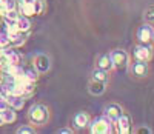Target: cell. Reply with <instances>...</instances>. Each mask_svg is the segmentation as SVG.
I'll return each mask as SVG.
<instances>
[{
  "mask_svg": "<svg viewBox=\"0 0 154 134\" xmlns=\"http://www.w3.org/2000/svg\"><path fill=\"white\" fill-rule=\"evenodd\" d=\"M28 122L32 125V126H45L48 125L49 122V117H51V113H49V108L45 105V103H34L31 108L28 110Z\"/></svg>",
  "mask_w": 154,
  "mask_h": 134,
  "instance_id": "cell-1",
  "label": "cell"
},
{
  "mask_svg": "<svg viewBox=\"0 0 154 134\" xmlns=\"http://www.w3.org/2000/svg\"><path fill=\"white\" fill-rule=\"evenodd\" d=\"M46 9V5L43 0H35L34 3H19V12L25 17H34V16H42Z\"/></svg>",
  "mask_w": 154,
  "mask_h": 134,
  "instance_id": "cell-2",
  "label": "cell"
},
{
  "mask_svg": "<svg viewBox=\"0 0 154 134\" xmlns=\"http://www.w3.org/2000/svg\"><path fill=\"white\" fill-rule=\"evenodd\" d=\"M111 60L114 63V70H119V71H125L130 68V54L122 49V48H116L111 52Z\"/></svg>",
  "mask_w": 154,
  "mask_h": 134,
  "instance_id": "cell-3",
  "label": "cell"
},
{
  "mask_svg": "<svg viewBox=\"0 0 154 134\" xmlns=\"http://www.w3.org/2000/svg\"><path fill=\"white\" fill-rule=\"evenodd\" d=\"M114 122L109 120L106 116H100L96 117L94 120H91V125H89V131L93 134H108L112 131Z\"/></svg>",
  "mask_w": 154,
  "mask_h": 134,
  "instance_id": "cell-4",
  "label": "cell"
},
{
  "mask_svg": "<svg viewBox=\"0 0 154 134\" xmlns=\"http://www.w3.org/2000/svg\"><path fill=\"white\" fill-rule=\"evenodd\" d=\"M136 39H137L139 43L151 45V43L154 42V30H152V25L143 22V23L137 28V31H136Z\"/></svg>",
  "mask_w": 154,
  "mask_h": 134,
  "instance_id": "cell-5",
  "label": "cell"
},
{
  "mask_svg": "<svg viewBox=\"0 0 154 134\" xmlns=\"http://www.w3.org/2000/svg\"><path fill=\"white\" fill-rule=\"evenodd\" d=\"M154 56V51L151 45H143V43H139L134 46L133 49V57L134 60H142V62H151Z\"/></svg>",
  "mask_w": 154,
  "mask_h": 134,
  "instance_id": "cell-6",
  "label": "cell"
},
{
  "mask_svg": "<svg viewBox=\"0 0 154 134\" xmlns=\"http://www.w3.org/2000/svg\"><path fill=\"white\" fill-rule=\"evenodd\" d=\"M130 73L133 77L136 79H145L149 74V63L148 62H142V60H134L133 63H130Z\"/></svg>",
  "mask_w": 154,
  "mask_h": 134,
  "instance_id": "cell-7",
  "label": "cell"
},
{
  "mask_svg": "<svg viewBox=\"0 0 154 134\" xmlns=\"http://www.w3.org/2000/svg\"><path fill=\"white\" fill-rule=\"evenodd\" d=\"M32 65L38 71V74H45L51 68V59H49L48 54H45V52H38V54H35L34 59H32Z\"/></svg>",
  "mask_w": 154,
  "mask_h": 134,
  "instance_id": "cell-8",
  "label": "cell"
},
{
  "mask_svg": "<svg viewBox=\"0 0 154 134\" xmlns=\"http://www.w3.org/2000/svg\"><path fill=\"white\" fill-rule=\"evenodd\" d=\"M114 128L119 134H130L133 131V120H131V116L123 113L117 120L114 122Z\"/></svg>",
  "mask_w": 154,
  "mask_h": 134,
  "instance_id": "cell-9",
  "label": "cell"
},
{
  "mask_svg": "<svg viewBox=\"0 0 154 134\" xmlns=\"http://www.w3.org/2000/svg\"><path fill=\"white\" fill-rule=\"evenodd\" d=\"M123 108H122V105L117 103V102H111L108 103L105 108H103V116H106L109 120H112V122H116L122 114H123Z\"/></svg>",
  "mask_w": 154,
  "mask_h": 134,
  "instance_id": "cell-10",
  "label": "cell"
},
{
  "mask_svg": "<svg viewBox=\"0 0 154 134\" xmlns=\"http://www.w3.org/2000/svg\"><path fill=\"white\" fill-rule=\"evenodd\" d=\"M0 62H3L2 66H5V65H20L22 56L19 54L14 48H9V49L6 48V49H5V57L0 60Z\"/></svg>",
  "mask_w": 154,
  "mask_h": 134,
  "instance_id": "cell-11",
  "label": "cell"
},
{
  "mask_svg": "<svg viewBox=\"0 0 154 134\" xmlns=\"http://www.w3.org/2000/svg\"><path fill=\"white\" fill-rule=\"evenodd\" d=\"M88 91H89V94H93V96H102L106 91V83L105 82H100V80L89 79V82H88Z\"/></svg>",
  "mask_w": 154,
  "mask_h": 134,
  "instance_id": "cell-12",
  "label": "cell"
},
{
  "mask_svg": "<svg viewBox=\"0 0 154 134\" xmlns=\"http://www.w3.org/2000/svg\"><path fill=\"white\" fill-rule=\"evenodd\" d=\"M96 66L100 70H105V71H112L114 70V63L111 60V54H100L96 59Z\"/></svg>",
  "mask_w": 154,
  "mask_h": 134,
  "instance_id": "cell-13",
  "label": "cell"
},
{
  "mask_svg": "<svg viewBox=\"0 0 154 134\" xmlns=\"http://www.w3.org/2000/svg\"><path fill=\"white\" fill-rule=\"evenodd\" d=\"M74 125L79 129H83V128L89 126V125H91V116H89L88 113H85V111L77 113L74 116Z\"/></svg>",
  "mask_w": 154,
  "mask_h": 134,
  "instance_id": "cell-14",
  "label": "cell"
},
{
  "mask_svg": "<svg viewBox=\"0 0 154 134\" xmlns=\"http://www.w3.org/2000/svg\"><path fill=\"white\" fill-rule=\"evenodd\" d=\"M5 97H6L9 106H11V108H14L16 111L23 108V105H25V97H22V96H16V94H8V96H5Z\"/></svg>",
  "mask_w": 154,
  "mask_h": 134,
  "instance_id": "cell-15",
  "label": "cell"
},
{
  "mask_svg": "<svg viewBox=\"0 0 154 134\" xmlns=\"http://www.w3.org/2000/svg\"><path fill=\"white\" fill-rule=\"evenodd\" d=\"M16 26H17V30L20 33H25V34H28L31 31V20L29 17H25V16H19V19L16 20Z\"/></svg>",
  "mask_w": 154,
  "mask_h": 134,
  "instance_id": "cell-16",
  "label": "cell"
},
{
  "mask_svg": "<svg viewBox=\"0 0 154 134\" xmlns=\"http://www.w3.org/2000/svg\"><path fill=\"white\" fill-rule=\"evenodd\" d=\"M0 116H2L5 125H6V123H14L16 120H17L16 110H14V108H11V106H8V108L3 110V111H0Z\"/></svg>",
  "mask_w": 154,
  "mask_h": 134,
  "instance_id": "cell-17",
  "label": "cell"
},
{
  "mask_svg": "<svg viewBox=\"0 0 154 134\" xmlns=\"http://www.w3.org/2000/svg\"><path fill=\"white\" fill-rule=\"evenodd\" d=\"M91 79L100 80V82L108 83V80H109V73L105 71V70H100V68H97V66H96V68L91 71Z\"/></svg>",
  "mask_w": 154,
  "mask_h": 134,
  "instance_id": "cell-18",
  "label": "cell"
},
{
  "mask_svg": "<svg viewBox=\"0 0 154 134\" xmlns=\"http://www.w3.org/2000/svg\"><path fill=\"white\" fill-rule=\"evenodd\" d=\"M143 22L154 26V5H149L143 12Z\"/></svg>",
  "mask_w": 154,
  "mask_h": 134,
  "instance_id": "cell-19",
  "label": "cell"
},
{
  "mask_svg": "<svg viewBox=\"0 0 154 134\" xmlns=\"http://www.w3.org/2000/svg\"><path fill=\"white\" fill-rule=\"evenodd\" d=\"M0 48H3V49L11 48V37H9V34L6 31L0 33Z\"/></svg>",
  "mask_w": 154,
  "mask_h": 134,
  "instance_id": "cell-20",
  "label": "cell"
},
{
  "mask_svg": "<svg viewBox=\"0 0 154 134\" xmlns=\"http://www.w3.org/2000/svg\"><path fill=\"white\" fill-rule=\"evenodd\" d=\"M16 132H17V134H34V132H35V126H32L31 123H29V125H22V126L17 128Z\"/></svg>",
  "mask_w": 154,
  "mask_h": 134,
  "instance_id": "cell-21",
  "label": "cell"
},
{
  "mask_svg": "<svg viewBox=\"0 0 154 134\" xmlns=\"http://www.w3.org/2000/svg\"><path fill=\"white\" fill-rule=\"evenodd\" d=\"M25 76H26L31 82H37V79H38V71L34 68V70H28V71H25Z\"/></svg>",
  "mask_w": 154,
  "mask_h": 134,
  "instance_id": "cell-22",
  "label": "cell"
},
{
  "mask_svg": "<svg viewBox=\"0 0 154 134\" xmlns=\"http://www.w3.org/2000/svg\"><path fill=\"white\" fill-rule=\"evenodd\" d=\"M8 106H9V103H8L6 97H5V96H2V94H0V111H3V110H6Z\"/></svg>",
  "mask_w": 154,
  "mask_h": 134,
  "instance_id": "cell-23",
  "label": "cell"
},
{
  "mask_svg": "<svg viewBox=\"0 0 154 134\" xmlns=\"http://www.w3.org/2000/svg\"><path fill=\"white\" fill-rule=\"evenodd\" d=\"M56 132H57V134H72L74 129H71V128H59Z\"/></svg>",
  "mask_w": 154,
  "mask_h": 134,
  "instance_id": "cell-24",
  "label": "cell"
},
{
  "mask_svg": "<svg viewBox=\"0 0 154 134\" xmlns=\"http://www.w3.org/2000/svg\"><path fill=\"white\" fill-rule=\"evenodd\" d=\"M136 131H137V132H151L149 128H148V129H146V128H140V129H136Z\"/></svg>",
  "mask_w": 154,
  "mask_h": 134,
  "instance_id": "cell-25",
  "label": "cell"
},
{
  "mask_svg": "<svg viewBox=\"0 0 154 134\" xmlns=\"http://www.w3.org/2000/svg\"><path fill=\"white\" fill-rule=\"evenodd\" d=\"M3 57H5V49H3V48H0V60H2Z\"/></svg>",
  "mask_w": 154,
  "mask_h": 134,
  "instance_id": "cell-26",
  "label": "cell"
},
{
  "mask_svg": "<svg viewBox=\"0 0 154 134\" xmlns=\"http://www.w3.org/2000/svg\"><path fill=\"white\" fill-rule=\"evenodd\" d=\"M20 2H22V3H34L35 0H20Z\"/></svg>",
  "mask_w": 154,
  "mask_h": 134,
  "instance_id": "cell-27",
  "label": "cell"
},
{
  "mask_svg": "<svg viewBox=\"0 0 154 134\" xmlns=\"http://www.w3.org/2000/svg\"><path fill=\"white\" fill-rule=\"evenodd\" d=\"M2 125H5V122H3V119H2V116H0V126Z\"/></svg>",
  "mask_w": 154,
  "mask_h": 134,
  "instance_id": "cell-28",
  "label": "cell"
},
{
  "mask_svg": "<svg viewBox=\"0 0 154 134\" xmlns=\"http://www.w3.org/2000/svg\"><path fill=\"white\" fill-rule=\"evenodd\" d=\"M2 20H3V12L0 11V22H2Z\"/></svg>",
  "mask_w": 154,
  "mask_h": 134,
  "instance_id": "cell-29",
  "label": "cell"
}]
</instances>
